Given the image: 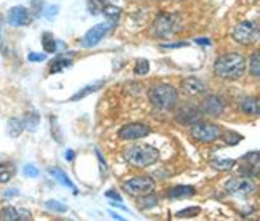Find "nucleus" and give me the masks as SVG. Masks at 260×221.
<instances>
[{"label": "nucleus", "instance_id": "nucleus-1", "mask_svg": "<svg viewBox=\"0 0 260 221\" xmlns=\"http://www.w3.org/2000/svg\"><path fill=\"white\" fill-rule=\"evenodd\" d=\"M215 74L225 80H238L246 72V59L243 55L238 53H226L217 58L215 61Z\"/></svg>", "mask_w": 260, "mask_h": 221}, {"label": "nucleus", "instance_id": "nucleus-2", "mask_svg": "<svg viewBox=\"0 0 260 221\" xmlns=\"http://www.w3.org/2000/svg\"><path fill=\"white\" fill-rule=\"evenodd\" d=\"M124 159L128 165L137 167V168H143V167H149L154 162H157L159 151L149 144L137 143L124 151Z\"/></svg>", "mask_w": 260, "mask_h": 221}, {"label": "nucleus", "instance_id": "nucleus-3", "mask_svg": "<svg viewBox=\"0 0 260 221\" xmlns=\"http://www.w3.org/2000/svg\"><path fill=\"white\" fill-rule=\"evenodd\" d=\"M182 27H183V21L178 15L161 13L156 18V21L153 24V31L157 37L167 39V37H172V35L178 34L182 31Z\"/></svg>", "mask_w": 260, "mask_h": 221}, {"label": "nucleus", "instance_id": "nucleus-4", "mask_svg": "<svg viewBox=\"0 0 260 221\" xmlns=\"http://www.w3.org/2000/svg\"><path fill=\"white\" fill-rule=\"evenodd\" d=\"M148 98L151 101L153 106H156L157 109H172L178 99L177 90L172 85H156L153 88H149L148 92Z\"/></svg>", "mask_w": 260, "mask_h": 221}, {"label": "nucleus", "instance_id": "nucleus-5", "mask_svg": "<svg viewBox=\"0 0 260 221\" xmlns=\"http://www.w3.org/2000/svg\"><path fill=\"white\" fill-rule=\"evenodd\" d=\"M191 136L199 143H212L220 138V127L215 124H207V122H196L191 128Z\"/></svg>", "mask_w": 260, "mask_h": 221}, {"label": "nucleus", "instance_id": "nucleus-6", "mask_svg": "<svg viewBox=\"0 0 260 221\" xmlns=\"http://www.w3.org/2000/svg\"><path fill=\"white\" fill-rule=\"evenodd\" d=\"M258 37V26L254 21H244L239 23L233 29V39L236 42L243 44V45H251L254 44Z\"/></svg>", "mask_w": 260, "mask_h": 221}, {"label": "nucleus", "instance_id": "nucleus-7", "mask_svg": "<svg viewBox=\"0 0 260 221\" xmlns=\"http://www.w3.org/2000/svg\"><path fill=\"white\" fill-rule=\"evenodd\" d=\"M154 188H156L154 181L148 176H137V178H132L124 183V189L132 196L149 194V193H153Z\"/></svg>", "mask_w": 260, "mask_h": 221}, {"label": "nucleus", "instance_id": "nucleus-8", "mask_svg": "<svg viewBox=\"0 0 260 221\" xmlns=\"http://www.w3.org/2000/svg\"><path fill=\"white\" fill-rule=\"evenodd\" d=\"M225 189L235 196H249L255 191V185L247 178H232L225 185Z\"/></svg>", "mask_w": 260, "mask_h": 221}, {"label": "nucleus", "instance_id": "nucleus-9", "mask_svg": "<svg viewBox=\"0 0 260 221\" xmlns=\"http://www.w3.org/2000/svg\"><path fill=\"white\" fill-rule=\"evenodd\" d=\"M117 135L121 139H128V141H132V139H140V138L148 136L149 128L143 124H128L119 130Z\"/></svg>", "mask_w": 260, "mask_h": 221}, {"label": "nucleus", "instance_id": "nucleus-10", "mask_svg": "<svg viewBox=\"0 0 260 221\" xmlns=\"http://www.w3.org/2000/svg\"><path fill=\"white\" fill-rule=\"evenodd\" d=\"M111 29V23L109 21H106V23H102V24H96V26H93L90 31L85 34V37H84V40H82V45L84 47H95L100 40H102L105 35H106V32Z\"/></svg>", "mask_w": 260, "mask_h": 221}, {"label": "nucleus", "instance_id": "nucleus-11", "mask_svg": "<svg viewBox=\"0 0 260 221\" xmlns=\"http://www.w3.org/2000/svg\"><path fill=\"white\" fill-rule=\"evenodd\" d=\"M201 117H203V110L194 106H185L180 109L177 114V120L183 125H193V124L199 122Z\"/></svg>", "mask_w": 260, "mask_h": 221}, {"label": "nucleus", "instance_id": "nucleus-12", "mask_svg": "<svg viewBox=\"0 0 260 221\" xmlns=\"http://www.w3.org/2000/svg\"><path fill=\"white\" fill-rule=\"evenodd\" d=\"M31 218V212L24 208L5 207L0 210V221H29Z\"/></svg>", "mask_w": 260, "mask_h": 221}, {"label": "nucleus", "instance_id": "nucleus-13", "mask_svg": "<svg viewBox=\"0 0 260 221\" xmlns=\"http://www.w3.org/2000/svg\"><path fill=\"white\" fill-rule=\"evenodd\" d=\"M225 109V103L222 101V98L217 95H209L206 96L203 103V113L209 116H220Z\"/></svg>", "mask_w": 260, "mask_h": 221}, {"label": "nucleus", "instance_id": "nucleus-14", "mask_svg": "<svg viewBox=\"0 0 260 221\" xmlns=\"http://www.w3.org/2000/svg\"><path fill=\"white\" fill-rule=\"evenodd\" d=\"M31 21L27 8L24 7H13L8 13V23L12 26H27Z\"/></svg>", "mask_w": 260, "mask_h": 221}, {"label": "nucleus", "instance_id": "nucleus-15", "mask_svg": "<svg viewBox=\"0 0 260 221\" xmlns=\"http://www.w3.org/2000/svg\"><path fill=\"white\" fill-rule=\"evenodd\" d=\"M182 90L186 95H199L206 90V85L198 77H188L182 80Z\"/></svg>", "mask_w": 260, "mask_h": 221}, {"label": "nucleus", "instance_id": "nucleus-16", "mask_svg": "<svg viewBox=\"0 0 260 221\" xmlns=\"http://www.w3.org/2000/svg\"><path fill=\"white\" fill-rule=\"evenodd\" d=\"M50 175L55 176V179H56L58 183H61L63 186H66V188H69V189H73V193L77 194V188H76V185L71 181V179L68 178V175L63 172V170H59V168H50Z\"/></svg>", "mask_w": 260, "mask_h": 221}, {"label": "nucleus", "instance_id": "nucleus-17", "mask_svg": "<svg viewBox=\"0 0 260 221\" xmlns=\"http://www.w3.org/2000/svg\"><path fill=\"white\" fill-rule=\"evenodd\" d=\"M194 196V188L193 186H175L169 191V197L171 199H185Z\"/></svg>", "mask_w": 260, "mask_h": 221}, {"label": "nucleus", "instance_id": "nucleus-18", "mask_svg": "<svg viewBox=\"0 0 260 221\" xmlns=\"http://www.w3.org/2000/svg\"><path fill=\"white\" fill-rule=\"evenodd\" d=\"M103 85H105V80H100V82H95V84H90V85L84 87V88L81 90V92H77V93L71 98V101H79V99H82V98L88 96L90 93L96 92V90H98L100 87H103Z\"/></svg>", "mask_w": 260, "mask_h": 221}, {"label": "nucleus", "instance_id": "nucleus-19", "mask_svg": "<svg viewBox=\"0 0 260 221\" xmlns=\"http://www.w3.org/2000/svg\"><path fill=\"white\" fill-rule=\"evenodd\" d=\"M71 64H73L71 58H68V56H59V58L53 59V61L50 63V72H52V74L59 72V71H63L64 67H69Z\"/></svg>", "mask_w": 260, "mask_h": 221}, {"label": "nucleus", "instance_id": "nucleus-20", "mask_svg": "<svg viewBox=\"0 0 260 221\" xmlns=\"http://www.w3.org/2000/svg\"><path fill=\"white\" fill-rule=\"evenodd\" d=\"M24 130V122L19 119H10L8 120V135L12 138H18Z\"/></svg>", "mask_w": 260, "mask_h": 221}, {"label": "nucleus", "instance_id": "nucleus-21", "mask_svg": "<svg viewBox=\"0 0 260 221\" xmlns=\"http://www.w3.org/2000/svg\"><path fill=\"white\" fill-rule=\"evenodd\" d=\"M16 173V168L12 164H0V183H8Z\"/></svg>", "mask_w": 260, "mask_h": 221}, {"label": "nucleus", "instance_id": "nucleus-22", "mask_svg": "<svg viewBox=\"0 0 260 221\" xmlns=\"http://www.w3.org/2000/svg\"><path fill=\"white\" fill-rule=\"evenodd\" d=\"M241 109L244 114H249V116H257L258 114V101L255 98H247L241 103Z\"/></svg>", "mask_w": 260, "mask_h": 221}, {"label": "nucleus", "instance_id": "nucleus-23", "mask_svg": "<svg viewBox=\"0 0 260 221\" xmlns=\"http://www.w3.org/2000/svg\"><path fill=\"white\" fill-rule=\"evenodd\" d=\"M235 160L233 159H215L211 162V165L215 170H222V172H226V170H232L235 167Z\"/></svg>", "mask_w": 260, "mask_h": 221}, {"label": "nucleus", "instance_id": "nucleus-24", "mask_svg": "<svg viewBox=\"0 0 260 221\" xmlns=\"http://www.w3.org/2000/svg\"><path fill=\"white\" fill-rule=\"evenodd\" d=\"M138 204L142 208H151L157 204V199L153 193H149V194H143V196H138Z\"/></svg>", "mask_w": 260, "mask_h": 221}, {"label": "nucleus", "instance_id": "nucleus-25", "mask_svg": "<svg viewBox=\"0 0 260 221\" xmlns=\"http://www.w3.org/2000/svg\"><path fill=\"white\" fill-rule=\"evenodd\" d=\"M42 45H44V50L48 53H55L56 52V42L52 34H44V39H42Z\"/></svg>", "mask_w": 260, "mask_h": 221}, {"label": "nucleus", "instance_id": "nucleus-26", "mask_svg": "<svg viewBox=\"0 0 260 221\" xmlns=\"http://www.w3.org/2000/svg\"><path fill=\"white\" fill-rule=\"evenodd\" d=\"M39 120H41V117H39L37 113H29L26 116V120H24V127L29 130H36L39 125Z\"/></svg>", "mask_w": 260, "mask_h": 221}, {"label": "nucleus", "instance_id": "nucleus-27", "mask_svg": "<svg viewBox=\"0 0 260 221\" xmlns=\"http://www.w3.org/2000/svg\"><path fill=\"white\" fill-rule=\"evenodd\" d=\"M45 205H47V208L53 210V212H56V213H64V212H68V205L58 202V200H47Z\"/></svg>", "mask_w": 260, "mask_h": 221}, {"label": "nucleus", "instance_id": "nucleus-28", "mask_svg": "<svg viewBox=\"0 0 260 221\" xmlns=\"http://www.w3.org/2000/svg\"><path fill=\"white\" fill-rule=\"evenodd\" d=\"M251 72H252L254 77L260 76V53L258 52H255L251 56Z\"/></svg>", "mask_w": 260, "mask_h": 221}, {"label": "nucleus", "instance_id": "nucleus-29", "mask_svg": "<svg viewBox=\"0 0 260 221\" xmlns=\"http://www.w3.org/2000/svg\"><path fill=\"white\" fill-rule=\"evenodd\" d=\"M105 5H106V0H88V8L93 15L102 12Z\"/></svg>", "mask_w": 260, "mask_h": 221}, {"label": "nucleus", "instance_id": "nucleus-30", "mask_svg": "<svg viewBox=\"0 0 260 221\" xmlns=\"http://www.w3.org/2000/svg\"><path fill=\"white\" fill-rule=\"evenodd\" d=\"M148 72H149V61H146V59H140V61H137L135 74L137 76H145Z\"/></svg>", "mask_w": 260, "mask_h": 221}, {"label": "nucleus", "instance_id": "nucleus-31", "mask_svg": "<svg viewBox=\"0 0 260 221\" xmlns=\"http://www.w3.org/2000/svg\"><path fill=\"white\" fill-rule=\"evenodd\" d=\"M199 212H201V208H199V207H189V208L182 210V212H178L177 213V218H193Z\"/></svg>", "mask_w": 260, "mask_h": 221}, {"label": "nucleus", "instance_id": "nucleus-32", "mask_svg": "<svg viewBox=\"0 0 260 221\" xmlns=\"http://www.w3.org/2000/svg\"><path fill=\"white\" fill-rule=\"evenodd\" d=\"M102 12L108 16V18H117L119 15H121V8L117 7H111V5H105Z\"/></svg>", "mask_w": 260, "mask_h": 221}, {"label": "nucleus", "instance_id": "nucleus-33", "mask_svg": "<svg viewBox=\"0 0 260 221\" xmlns=\"http://www.w3.org/2000/svg\"><path fill=\"white\" fill-rule=\"evenodd\" d=\"M241 139H243V136L235 133V132H226L225 133V143H228V144H236V143L241 141Z\"/></svg>", "mask_w": 260, "mask_h": 221}, {"label": "nucleus", "instance_id": "nucleus-34", "mask_svg": "<svg viewBox=\"0 0 260 221\" xmlns=\"http://www.w3.org/2000/svg\"><path fill=\"white\" fill-rule=\"evenodd\" d=\"M23 173L26 176H29V178H36V176H39V168L34 167V165H26L23 168Z\"/></svg>", "mask_w": 260, "mask_h": 221}, {"label": "nucleus", "instance_id": "nucleus-35", "mask_svg": "<svg viewBox=\"0 0 260 221\" xmlns=\"http://www.w3.org/2000/svg\"><path fill=\"white\" fill-rule=\"evenodd\" d=\"M47 56L45 55H42V53H29V56H27V59L31 63H37V61H44Z\"/></svg>", "mask_w": 260, "mask_h": 221}, {"label": "nucleus", "instance_id": "nucleus-36", "mask_svg": "<svg viewBox=\"0 0 260 221\" xmlns=\"http://www.w3.org/2000/svg\"><path fill=\"white\" fill-rule=\"evenodd\" d=\"M58 12H59V8H58L56 5H52V7H48V8L45 10V16H47V18H55V16L58 15Z\"/></svg>", "mask_w": 260, "mask_h": 221}, {"label": "nucleus", "instance_id": "nucleus-37", "mask_svg": "<svg viewBox=\"0 0 260 221\" xmlns=\"http://www.w3.org/2000/svg\"><path fill=\"white\" fill-rule=\"evenodd\" d=\"M106 196H108V197H111V199H114V200H119V202H121V196H119L117 193H114V191H108Z\"/></svg>", "mask_w": 260, "mask_h": 221}, {"label": "nucleus", "instance_id": "nucleus-38", "mask_svg": "<svg viewBox=\"0 0 260 221\" xmlns=\"http://www.w3.org/2000/svg\"><path fill=\"white\" fill-rule=\"evenodd\" d=\"M244 159L252 160V154H247V156H244ZM254 164H255V165H258V153H255V154H254Z\"/></svg>", "mask_w": 260, "mask_h": 221}, {"label": "nucleus", "instance_id": "nucleus-39", "mask_svg": "<svg viewBox=\"0 0 260 221\" xmlns=\"http://www.w3.org/2000/svg\"><path fill=\"white\" fill-rule=\"evenodd\" d=\"M4 196H5V197H13V196H18V189H8Z\"/></svg>", "mask_w": 260, "mask_h": 221}, {"label": "nucleus", "instance_id": "nucleus-40", "mask_svg": "<svg viewBox=\"0 0 260 221\" xmlns=\"http://www.w3.org/2000/svg\"><path fill=\"white\" fill-rule=\"evenodd\" d=\"M76 157V154H74V151H71V149H68L66 151V160H73Z\"/></svg>", "mask_w": 260, "mask_h": 221}, {"label": "nucleus", "instance_id": "nucleus-41", "mask_svg": "<svg viewBox=\"0 0 260 221\" xmlns=\"http://www.w3.org/2000/svg\"><path fill=\"white\" fill-rule=\"evenodd\" d=\"M185 42H180V44H171V45H164V48H178V47H185Z\"/></svg>", "mask_w": 260, "mask_h": 221}, {"label": "nucleus", "instance_id": "nucleus-42", "mask_svg": "<svg viewBox=\"0 0 260 221\" xmlns=\"http://www.w3.org/2000/svg\"><path fill=\"white\" fill-rule=\"evenodd\" d=\"M196 42H198V44H204V45H209V44H211L209 40H201V39H198Z\"/></svg>", "mask_w": 260, "mask_h": 221}, {"label": "nucleus", "instance_id": "nucleus-43", "mask_svg": "<svg viewBox=\"0 0 260 221\" xmlns=\"http://www.w3.org/2000/svg\"><path fill=\"white\" fill-rule=\"evenodd\" d=\"M111 216H113V218H114V219H124V218H122V216H119V215H117V213H111Z\"/></svg>", "mask_w": 260, "mask_h": 221}]
</instances>
